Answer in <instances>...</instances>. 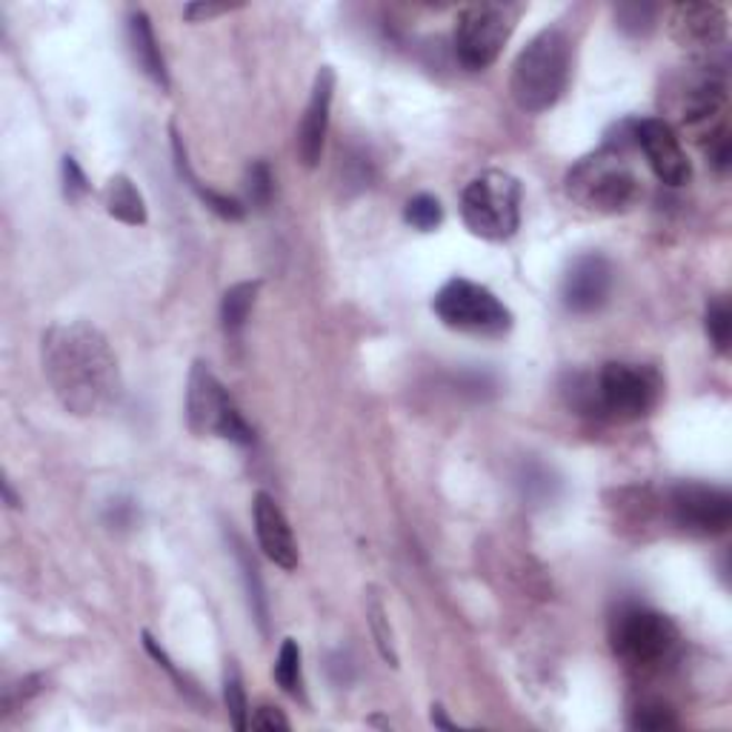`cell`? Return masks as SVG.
Listing matches in <instances>:
<instances>
[{
    "label": "cell",
    "mask_w": 732,
    "mask_h": 732,
    "mask_svg": "<svg viewBox=\"0 0 732 732\" xmlns=\"http://www.w3.org/2000/svg\"><path fill=\"white\" fill-rule=\"evenodd\" d=\"M43 375L72 415H101L123 392L107 335L87 321L54 323L41 343Z\"/></svg>",
    "instance_id": "1"
},
{
    "label": "cell",
    "mask_w": 732,
    "mask_h": 732,
    "mask_svg": "<svg viewBox=\"0 0 732 732\" xmlns=\"http://www.w3.org/2000/svg\"><path fill=\"white\" fill-rule=\"evenodd\" d=\"M621 138H606L604 149L595 156L578 161L566 176V192L586 209L599 212H621L630 209L641 195V181L624 161V147L635 143L632 138V121L619 127Z\"/></svg>",
    "instance_id": "2"
},
{
    "label": "cell",
    "mask_w": 732,
    "mask_h": 732,
    "mask_svg": "<svg viewBox=\"0 0 732 732\" xmlns=\"http://www.w3.org/2000/svg\"><path fill=\"white\" fill-rule=\"evenodd\" d=\"M572 47L561 29L538 32L512 63L510 92L524 112H547L564 94L570 81Z\"/></svg>",
    "instance_id": "3"
},
{
    "label": "cell",
    "mask_w": 732,
    "mask_h": 732,
    "mask_svg": "<svg viewBox=\"0 0 732 732\" xmlns=\"http://www.w3.org/2000/svg\"><path fill=\"white\" fill-rule=\"evenodd\" d=\"M461 218L472 235L484 241H507L521 223V183L510 172L490 169L467 183L461 195Z\"/></svg>",
    "instance_id": "4"
},
{
    "label": "cell",
    "mask_w": 732,
    "mask_h": 732,
    "mask_svg": "<svg viewBox=\"0 0 732 732\" xmlns=\"http://www.w3.org/2000/svg\"><path fill=\"white\" fill-rule=\"evenodd\" d=\"M187 423L195 435H218L232 444L249 447L255 441V432L238 410L235 398L209 370V363L195 361L187 383Z\"/></svg>",
    "instance_id": "5"
},
{
    "label": "cell",
    "mask_w": 732,
    "mask_h": 732,
    "mask_svg": "<svg viewBox=\"0 0 732 732\" xmlns=\"http://www.w3.org/2000/svg\"><path fill=\"white\" fill-rule=\"evenodd\" d=\"M432 310L444 327L467 335L501 338L512 330V312L495 292L467 278H452L432 298Z\"/></svg>",
    "instance_id": "6"
},
{
    "label": "cell",
    "mask_w": 732,
    "mask_h": 732,
    "mask_svg": "<svg viewBox=\"0 0 732 732\" xmlns=\"http://www.w3.org/2000/svg\"><path fill=\"white\" fill-rule=\"evenodd\" d=\"M610 641L619 659L632 666H659L679 650V626L666 615L639 604L621 606L610 621Z\"/></svg>",
    "instance_id": "7"
},
{
    "label": "cell",
    "mask_w": 732,
    "mask_h": 732,
    "mask_svg": "<svg viewBox=\"0 0 732 732\" xmlns=\"http://www.w3.org/2000/svg\"><path fill=\"white\" fill-rule=\"evenodd\" d=\"M595 383H599L601 415L621 418V421L650 415L664 392L659 370L646 363H604L595 375Z\"/></svg>",
    "instance_id": "8"
},
{
    "label": "cell",
    "mask_w": 732,
    "mask_h": 732,
    "mask_svg": "<svg viewBox=\"0 0 732 732\" xmlns=\"http://www.w3.org/2000/svg\"><path fill=\"white\" fill-rule=\"evenodd\" d=\"M515 29V12L501 3H472L458 14L455 58L470 72L492 67Z\"/></svg>",
    "instance_id": "9"
},
{
    "label": "cell",
    "mask_w": 732,
    "mask_h": 732,
    "mask_svg": "<svg viewBox=\"0 0 732 732\" xmlns=\"http://www.w3.org/2000/svg\"><path fill=\"white\" fill-rule=\"evenodd\" d=\"M672 518L692 535H721L732 524V495L721 487L684 481L670 495Z\"/></svg>",
    "instance_id": "10"
},
{
    "label": "cell",
    "mask_w": 732,
    "mask_h": 732,
    "mask_svg": "<svg viewBox=\"0 0 732 732\" xmlns=\"http://www.w3.org/2000/svg\"><path fill=\"white\" fill-rule=\"evenodd\" d=\"M632 138H635V147L644 152L646 163H650L661 183H666V187H684L690 181V158H686L681 138L670 123L661 121V118L632 121Z\"/></svg>",
    "instance_id": "11"
},
{
    "label": "cell",
    "mask_w": 732,
    "mask_h": 732,
    "mask_svg": "<svg viewBox=\"0 0 732 732\" xmlns=\"http://www.w3.org/2000/svg\"><path fill=\"white\" fill-rule=\"evenodd\" d=\"M612 292V263L604 255H581L566 269L564 283H561V298L564 307L575 315H590L601 310Z\"/></svg>",
    "instance_id": "12"
},
{
    "label": "cell",
    "mask_w": 732,
    "mask_h": 732,
    "mask_svg": "<svg viewBox=\"0 0 732 732\" xmlns=\"http://www.w3.org/2000/svg\"><path fill=\"white\" fill-rule=\"evenodd\" d=\"M332 94H335V72L330 67L318 69L310 103L303 109L301 129H298V158L307 169H315L323 156V143H327V132H330Z\"/></svg>",
    "instance_id": "13"
},
{
    "label": "cell",
    "mask_w": 732,
    "mask_h": 732,
    "mask_svg": "<svg viewBox=\"0 0 732 732\" xmlns=\"http://www.w3.org/2000/svg\"><path fill=\"white\" fill-rule=\"evenodd\" d=\"M252 518H255V535L263 555L272 564L281 566V570H295L298 561H301V552H298L292 527H289L281 507L275 504V498L267 495V492H258L255 504H252Z\"/></svg>",
    "instance_id": "14"
},
{
    "label": "cell",
    "mask_w": 732,
    "mask_h": 732,
    "mask_svg": "<svg viewBox=\"0 0 732 732\" xmlns=\"http://www.w3.org/2000/svg\"><path fill=\"white\" fill-rule=\"evenodd\" d=\"M670 32L681 47L712 52L726 41V12L715 3H679L670 12Z\"/></svg>",
    "instance_id": "15"
},
{
    "label": "cell",
    "mask_w": 732,
    "mask_h": 732,
    "mask_svg": "<svg viewBox=\"0 0 732 732\" xmlns=\"http://www.w3.org/2000/svg\"><path fill=\"white\" fill-rule=\"evenodd\" d=\"M726 107L724 72L706 67L681 89V118L686 127H706L712 118H719Z\"/></svg>",
    "instance_id": "16"
},
{
    "label": "cell",
    "mask_w": 732,
    "mask_h": 732,
    "mask_svg": "<svg viewBox=\"0 0 732 732\" xmlns=\"http://www.w3.org/2000/svg\"><path fill=\"white\" fill-rule=\"evenodd\" d=\"M129 47H132L134 61L143 69V74L152 78L161 89H169L167 61H163L161 47H158L156 41V29L149 23L147 12L129 14Z\"/></svg>",
    "instance_id": "17"
},
{
    "label": "cell",
    "mask_w": 732,
    "mask_h": 732,
    "mask_svg": "<svg viewBox=\"0 0 732 732\" xmlns=\"http://www.w3.org/2000/svg\"><path fill=\"white\" fill-rule=\"evenodd\" d=\"M103 203L112 218L129 227H143L147 223V203L127 176H114L103 189Z\"/></svg>",
    "instance_id": "18"
},
{
    "label": "cell",
    "mask_w": 732,
    "mask_h": 732,
    "mask_svg": "<svg viewBox=\"0 0 732 732\" xmlns=\"http://www.w3.org/2000/svg\"><path fill=\"white\" fill-rule=\"evenodd\" d=\"M172 138H176V141H172V143H176V161H178V172H181V178H187L189 187L195 189L198 198H201V201L207 203V207L212 209L215 215H221L223 221H241V218H243L241 201H235V198H229V195H221V192H215V189L201 187V181H198V178L192 176V169H189L187 152H183L181 138H178L176 129H172Z\"/></svg>",
    "instance_id": "19"
},
{
    "label": "cell",
    "mask_w": 732,
    "mask_h": 732,
    "mask_svg": "<svg viewBox=\"0 0 732 732\" xmlns=\"http://www.w3.org/2000/svg\"><path fill=\"white\" fill-rule=\"evenodd\" d=\"M258 289H261V281H243V283H235V287H229L227 292H223L221 321H223V330H227V335H238V332L247 327L249 312H252V307H255Z\"/></svg>",
    "instance_id": "20"
},
{
    "label": "cell",
    "mask_w": 732,
    "mask_h": 732,
    "mask_svg": "<svg viewBox=\"0 0 732 732\" xmlns=\"http://www.w3.org/2000/svg\"><path fill=\"white\" fill-rule=\"evenodd\" d=\"M561 395L570 410L581 412V415H601L599 383L592 372H566L561 381Z\"/></svg>",
    "instance_id": "21"
},
{
    "label": "cell",
    "mask_w": 732,
    "mask_h": 732,
    "mask_svg": "<svg viewBox=\"0 0 732 732\" xmlns=\"http://www.w3.org/2000/svg\"><path fill=\"white\" fill-rule=\"evenodd\" d=\"M275 681L287 695L292 699H301L303 695V675H301V646L298 641L287 639L278 652V664H275Z\"/></svg>",
    "instance_id": "22"
},
{
    "label": "cell",
    "mask_w": 732,
    "mask_h": 732,
    "mask_svg": "<svg viewBox=\"0 0 732 732\" xmlns=\"http://www.w3.org/2000/svg\"><path fill=\"white\" fill-rule=\"evenodd\" d=\"M704 327H706V338H710V343L715 347V352H719V355H726L732 341V312L726 298H715V301L706 307Z\"/></svg>",
    "instance_id": "23"
},
{
    "label": "cell",
    "mask_w": 732,
    "mask_h": 732,
    "mask_svg": "<svg viewBox=\"0 0 732 732\" xmlns=\"http://www.w3.org/2000/svg\"><path fill=\"white\" fill-rule=\"evenodd\" d=\"M223 701H227L229 721L235 730H247L249 726V704H247V692H243L241 672L235 664H229L223 672Z\"/></svg>",
    "instance_id": "24"
},
{
    "label": "cell",
    "mask_w": 732,
    "mask_h": 732,
    "mask_svg": "<svg viewBox=\"0 0 732 732\" xmlns=\"http://www.w3.org/2000/svg\"><path fill=\"white\" fill-rule=\"evenodd\" d=\"M403 221L410 223L412 229H418V232H432V229L441 227V221H444V207H441V201H438L435 195H415L410 203H407V209H403Z\"/></svg>",
    "instance_id": "25"
},
{
    "label": "cell",
    "mask_w": 732,
    "mask_h": 732,
    "mask_svg": "<svg viewBox=\"0 0 732 732\" xmlns=\"http://www.w3.org/2000/svg\"><path fill=\"white\" fill-rule=\"evenodd\" d=\"M630 724L635 730H646V732H661V730H675L679 726V719H675V710H670L661 701H646V704H639V710H632Z\"/></svg>",
    "instance_id": "26"
},
{
    "label": "cell",
    "mask_w": 732,
    "mask_h": 732,
    "mask_svg": "<svg viewBox=\"0 0 732 732\" xmlns=\"http://www.w3.org/2000/svg\"><path fill=\"white\" fill-rule=\"evenodd\" d=\"M367 615H370L372 635H375V644H378V650H381L383 661H387L390 666H398V652H395V641H392L390 619H387V610H383V604L378 595H372L370 599Z\"/></svg>",
    "instance_id": "27"
},
{
    "label": "cell",
    "mask_w": 732,
    "mask_h": 732,
    "mask_svg": "<svg viewBox=\"0 0 732 732\" xmlns=\"http://www.w3.org/2000/svg\"><path fill=\"white\" fill-rule=\"evenodd\" d=\"M655 14H659V9L652 7V3H621V7L615 9L619 27L624 29L626 34H635V38L652 32Z\"/></svg>",
    "instance_id": "28"
},
{
    "label": "cell",
    "mask_w": 732,
    "mask_h": 732,
    "mask_svg": "<svg viewBox=\"0 0 732 732\" xmlns=\"http://www.w3.org/2000/svg\"><path fill=\"white\" fill-rule=\"evenodd\" d=\"M272 192H275V181H272V169L267 161H255L247 169V198L252 207L263 209L272 201Z\"/></svg>",
    "instance_id": "29"
},
{
    "label": "cell",
    "mask_w": 732,
    "mask_h": 732,
    "mask_svg": "<svg viewBox=\"0 0 732 732\" xmlns=\"http://www.w3.org/2000/svg\"><path fill=\"white\" fill-rule=\"evenodd\" d=\"M238 555H241L243 575H247V590H249V599H252V612L258 615V624H261V630H267V601H263L261 578H258L255 564L249 561L247 552H243V547H238Z\"/></svg>",
    "instance_id": "30"
},
{
    "label": "cell",
    "mask_w": 732,
    "mask_h": 732,
    "mask_svg": "<svg viewBox=\"0 0 732 732\" xmlns=\"http://www.w3.org/2000/svg\"><path fill=\"white\" fill-rule=\"evenodd\" d=\"M710 141H706V158H710V163L719 172H726L730 169V161H732V143H730V129L726 127H719L715 132L706 134Z\"/></svg>",
    "instance_id": "31"
},
{
    "label": "cell",
    "mask_w": 732,
    "mask_h": 732,
    "mask_svg": "<svg viewBox=\"0 0 732 732\" xmlns=\"http://www.w3.org/2000/svg\"><path fill=\"white\" fill-rule=\"evenodd\" d=\"M63 192H67V198H72V201H78V198H83L89 192L87 176H83V169L78 167V161H74L72 156L63 158Z\"/></svg>",
    "instance_id": "32"
},
{
    "label": "cell",
    "mask_w": 732,
    "mask_h": 732,
    "mask_svg": "<svg viewBox=\"0 0 732 732\" xmlns=\"http://www.w3.org/2000/svg\"><path fill=\"white\" fill-rule=\"evenodd\" d=\"M521 484H524L527 495L547 498V495H550V490H552V478L547 475L544 467L532 464V467H527L524 475H521Z\"/></svg>",
    "instance_id": "33"
},
{
    "label": "cell",
    "mask_w": 732,
    "mask_h": 732,
    "mask_svg": "<svg viewBox=\"0 0 732 732\" xmlns=\"http://www.w3.org/2000/svg\"><path fill=\"white\" fill-rule=\"evenodd\" d=\"M249 724L255 726V730H289L287 715H283L278 706H269V704L258 706L255 715H252V721H249Z\"/></svg>",
    "instance_id": "34"
},
{
    "label": "cell",
    "mask_w": 732,
    "mask_h": 732,
    "mask_svg": "<svg viewBox=\"0 0 732 732\" xmlns=\"http://www.w3.org/2000/svg\"><path fill=\"white\" fill-rule=\"evenodd\" d=\"M232 7H215V3H189L187 9H183V18L187 21H207V18H215V14H223L229 12Z\"/></svg>",
    "instance_id": "35"
},
{
    "label": "cell",
    "mask_w": 732,
    "mask_h": 732,
    "mask_svg": "<svg viewBox=\"0 0 732 732\" xmlns=\"http://www.w3.org/2000/svg\"><path fill=\"white\" fill-rule=\"evenodd\" d=\"M432 724L444 726V730H452V726H455L450 719H447L444 710H441V706H432Z\"/></svg>",
    "instance_id": "36"
}]
</instances>
